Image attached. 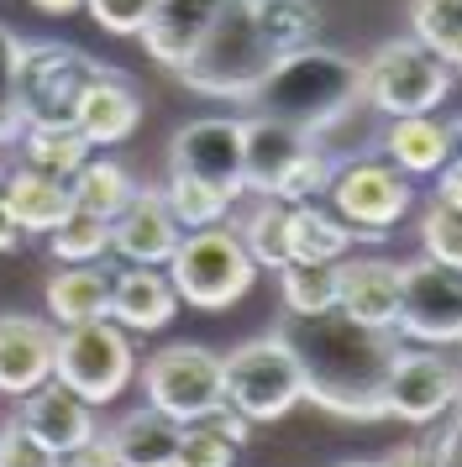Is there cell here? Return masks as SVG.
Returning a JSON list of instances; mask_svg holds the SVG:
<instances>
[{
  "instance_id": "1",
  "label": "cell",
  "mask_w": 462,
  "mask_h": 467,
  "mask_svg": "<svg viewBox=\"0 0 462 467\" xmlns=\"http://www.w3.org/2000/svg\"><path fill=\"white\" fill-rule=\"evenodd\" d=\"M278 337L289 341L305 373V400L341 420H389V373L399 362V337L362 326L347 310L320 316H284Z\"/></svg>"
},
{
  "instance_id": "2",
  "label": "cell",
  "mask_w": 462,
  "mask_h": 467,
  "mask_svg": "<svg viewBox=\"0 0 462 467\" xmlns=\"http://www.w3.org/2000/svg\"><path fill=\"white\" fill-rule=\"evenodd\" d=\"M247 106H257V116H273L284 127L305 131V137H320V131L341 127L352 106H362V64L310 43L278 58V68L263 79V89Z\"/></svg>"
},
{
  "instance_id": "3",
  "label": "cell",
  "mask_w": 462,
  "mask_h": 467,
  "mask_svg": "<svg viewBox=\"0 0 462 467\" xmlns=\"http://www.w3.org/2000/svg\"><path fill=\"white\" fill-rule=\"evenodd\" d=\"M278 47L268 43V32L257 26L247 0H231L226 16L205 32V43L194 47V58L179 68V79H184L194 95H205V100H252L263 79H268L273 68H278Z\"/></svg>"
},
{
  "instance_id": "4",
  "label": "cell",
  "mask_w": 462,
  "mask_h": 467,
  "mask_svg": "<svg viewBox=\"0 0 462 467\" xmlns=\"http://www.w3.org/2000/svg\"><path fill=\"white\" fill-rule=\"evenodd\" d=\"M168 278L179 289V305L215 316V310H231L257 284V263L242 247L236 226L221 221V226H205V232H184L179 253L168 263Z\"/></svg>"
},
{
  "instance_id": "5",
  "label": "cell",
  "mask_w": 462,
  "mask_h": 467,
  "mask_svg": "<svg viewBox=\"0 0 462 467\" xmlns=\"http://www.w3.org/2000/svg\"><path fill=\"white\" fill-rule=\"evenodd\" d=\"M457 74L441 64L420 37H389L373 47V58H362V106L394 116H436V106L452 95Z\"/></svg>"
},
{
  "instance_id": "6",
  "label": "cell",
  "mask_w": 462,
  "mask_h": 467,
  "mask_svg": "<svg viewBox=\"0 0 462 467\" xmlns=\"http://www.w3.org/2000/svg\"><path fill=\"white\" fill-rule=\"evenodd\" d=\"M100 68L84 47L74 43H26L16 68V106L26 127H74L89 85L100 79Z\"/></svg>"
},
{
  "instance_id": "7",
  "label": "cell",
  "mask_w": 462,
  "mask_h": 467,
  "mask_svg": "<svg viewBox=\"0 0 462 467\" xmlns=\"http://www.w3.org/2000/svg\"><path fill=\"white\" fill-rule=\"evenodd\" d=\"M299 400H305V373L278 331L226 352V404L236 415H247L252 425H268L284 420Z\"/></svg>"
},
{
  "instance_id": "8",
  "label": "cell",
  "mask_w": 462,
  "mask_h": 467,
  "mask_svg": "<svg viewBox=\"0 0 462 467\" xmlns=\"http://www.w3.org/2000/svg\"><path fill=\"white\" fill-rule=\"evenodd\" d=\"M53 379L74 389L89 404H110L126 394V383L137 379V347L131 331L116 326L110 316L84 320V326H63L58 331V368Z\"/></svg>"
},
{
  "instance_id": "9",
  "label": "cell",
  "mask_w": 462,
  "mask_h": 467,
  "mask_svg": "<svg viewBox=\"0 0 462 467\" xmlns=\"http://www.w3.org/2000/svg\"><path fill=\"white\" fill-rule=\"evenodd\" d=\"M142 394L152 410L173 415L179 425L210 420L215 410H226V358L200 341H173L147 358Z\"/></svg>"
},
{
  "instance_id": "10",
  "label": "cell",
  "mask_w": 462,
  "mask_h": 467,
  "mask_svg": "<svg viewBox=\"0 0 462 467\" xmlns=\"http://www.w3.org/2000/svg\"><path fill=\"white\" fill-rule=\"evenodd\" d=\"M326 200H331V211L341 215L362 242H383V236L410 215L415 184H410V173H399L389 158H341Z\"/></svg>"
},
{
  "instance_id": "11",
  "label": "cell",
  "mask_w": 462,
  "mask_h": 467,
  "mask_svg": "<svg viewBox=\"0 0 462 467\" xmlns=\"http://www.w3.org/2000/svg\"><path fill=\"white\" fill-rule=\"evenodd\" d=\"M399 337L420 347H462V268L420 253L399 263Z\"/></svg>"
},
{
  "instance_id": "12",
  "label": "cell",
  "mask_w": 462,
  "mask_h": 467,
  "mask_svg": "<svg viewBox=\"0 0 462 467\" xmlns=\"http://www.w3.org/2000/svg\"><path fill=\"white\" fill-rule=\"evenodd\" d=\"M168 173L205 179L231 200L247 194V121L242 116H200L173 131L168 142Z\"/></svg>"
},
{
  "instance_id": "13",
  "label": "cell",
  "mask_w": 462,
  "mask_h": 467,
  "mask_svg": "<svg viewBox=\"0 0 462 467\" xmlns=\"http://www.w3.org/2000/svg\"><path fill=\"white\" fill-rule=\"evenodd\" d=\"M462 400V368L452 358L431 352H399L389 373V420L404 425H436Z\"/></svg>"
},
{
  "instance_id": "14",
  "label": "cell",
  "mask_w": 462,
  "mask_h": 467,
  "mask_svg": "<svg viewBox=\"0 0 462 467\" xmlns=\"http://www.w3.org/2000/svg\"><path fill=\"white\" fill-rule=\"evenodd\" d=\"M11 420L26 431V436H37L53 457H68V451H79V446L100 441V425H95V404L79 400L74 389H63L58 379H47L42 389L32 394H21L16 400V415Z\"/></svg>"
},
{
  "instance_id": "15",
  "label": "cell",
  "mask_w": 462,
  "mask_h": 467,
  "mask_svg": "<svg viewBox=\"0 0 462 467\" xmlns=\"http://www.w3.org/2000/svg\"><path fill=\"white\" fill-rule=\"evenodd\" d=\"M184 242L179 215L168 211L163 190H137L116 221H110V253L121 263H142V268H168Z\"/></svg>"
},
{
  "instance_id": "16",
  "label": "cell",
  "mask_w": 462,
  "mask_h": 467,
  "mask_svg": "<svg viewBox=\"0 0 462 467\" xmlns=\"http://www.w3.org/2000/svg\"><path fill=\"white\" fill-rule=\"evenodd\" d=\"M226 5L231 0H158L147 26L137 32V43H142V53L152 64L179 74L194 58V47L205 43V32L226 16Z\"/></svg>"
},
{
  "instance_id": "17",
  "label": "cell",
  "mask_w": 462,
  "mask_h": 467,
  "mask_svg": "<svg viewBox=\"0 0 462 467\" xmlns=\"http://www.w3.org/2000/svg\"><path fill=\"white\" fill-rule=\"evenodd\" d=\"M58 368V326L37 316H0V394L21 400L53 379Z\"/></svg>"
},
{
  "instance_id": "18",
  "label": "cell",
  "mask_w": 462,
  "mask_h": 467,
  "mask_svg": "<svg viewBox=\"0 0 462 467\" xmlns=\"http://www.w3.org/2000/svg\"><path fill=\"white\" fill-rule=\"evenodd\" d=\"M173 316H179V289H173L168 268L126 263L121 274H110V320L126 326L131 337H152Z\"/></svg>"
},
{
  "instance_id": "19",
  "label": "cell",
  "mask_w": 462,
  "mask_h": 467,
  "mask_svg": "<svg viewBox=\"0 0 462 467\" xmlns=\"http://www.w3.org/2000/svg\"><path fill=\"white\" fill-rule=\"evenodd\" d=\"M0 194H5L11 215L21 221V232L47 236L74 215V184L32 169V163H11V169L0 173Z\"/></svg>"
},
{
  "instance_id": "20",
  "label": "cell",
  "mask_w": 462,
  "mask_h": 467,
  "mask_svg": "<svg viewBox=\"0 0 462 467\" xmlns=\"http://www.w3.org/2000/svg\"><path fill=\"white\" fill-rule=\"evenodd\" d=\"M74 127L84 131L89 148H116V142H126L131 131L142 127V95H137V85L126 74H116V68H100V79L89 85L79 116H74Z\"/></svg>"
},
{
  "instance_id": "21",
  "label": "cell",
  "mask_w": 462,
  "mask_h": 467,
  "mask_svg": "<svg viewBox=\"0 0 462 467\" xmlns=\"http://www.w3.org/2000/svg\"><path fill=\"white\" fill-rule=\"evenodd\" d=\"M336 310H347L362 326L394 331L399 326V263L341 257V299H336Z\"/></svg>"
},
{
  "instance_id": "22",
  "label": "cell",
  "mask_w": 462,
  "mask_h": 467,
  "mask_svg": "<svg viewBox=\"0 0 462 467\" xmlns=\"http://www.w3.org/2000/svg\"><path fill=\"white\" fill-rule=\"evenodd\" d=\"M179 436H184V425L173 420V415L142 404V410H126L100 441H105V451L116 457V467H173Z\"/></svg>"
},
{
  "instance_id": "23",
  "label": "cell",
  "mask_w": 462,
  "mask_h": 467,
  "mask_svg": "<svg viewBox=\"0 0 462 467\" xmlns=\"http://www.w3.org/2000/svg\"><path fill=\"white\" fill-rule=\"evenodd\" d=\"M310 142L315 137L284 127L273 116H247V194H278V184L289 179V169Z\"/></svg>"
},
{
  "instance_id": "24",
  "label": "cell",
  "mask_w": 462,
  "mask_h": 467,
  "mask_svg": "<svg viewBox=\"0 0 462 467\" xmlns=\"http://www.w3.org/2000/svg\"><path fill=\"white\" fill-rule=\"evenodd\" d=\"M47 316L53 326H84V320L110 316V274L100 263H58V274L47 278Z\"/></svg>"
},
{
  "instance_id": "25",
  "label": "cell",
  "mask_w": 462,
  "mask_h": 467,
  "mask_svg": "<svg viewBox=\"0 0 462 467\" xmlns=\"http://www.w3.org/2000/svg\"><path fill=\"white\" fill-rule=\"evenodd\" d=\"M383 158L410 179H431L452 158V127L436 116H394L383 131Z\"/></svg>"
},
{
  "instance_id": "26",
  "label": "cell",
  "mask_w": 462,
  "mask_h": 467,
  "mask_svg": "<svg viewBox=\"0 0 462 467\" xmlns=\"http://www.w3.org/2000/svg\"><path fill=\"white\" fill-rule=\"evenodd\" d=\"M357 232L336 211H326L320 200H305L289 211V253L294 263H341L352 257Z\"/></svg>"
},
{
  "instance_id": "27",
  "label": "cell",
  "mask_w": 462,
  "mask_h": 467,
  "mask_svg": "<svg viewBox=\"0 0 462 467\" xmlns=\"http://www.w3.org/2000/svg\"><path fill=\"white\" fill-rule=\"evenodd\" d=\"M289 211L294 205H284V200H273V194H257L242 215H231V226H236V236H242V247L252 253V263L257 268H289L294 253H289Z\"/></svg>"
},
{
  "instance_id": "28",
  "label": "cell",
  "mask_w": 462,
  "mask_h": 467,
  "mask_svg": "<svg viewBox=\"0 0 462 467\" xmlns=\"http://www.w3.org/2000/svg\"><path fill=\"white\" fill-rule=\"evenodd\" d=\"M68 184H74V205L89 211V215H105V221H116V215L131 205V194L142 190V184L131 179V169L116 163V158H89Z\"/></svg>"
},
{
  "instance_id": "29",
  "label": "cell",
  "mask_w": 462,
  "mask_h": 467,
  "mask_svg": "<svg viewBox=\"0 0 462 467\" xmlns=\"http://www.w3.org/2000/svg\"><path fill=\"white\" fill-rule=\"evenodd\" d=\"M16 148H21V163L53 173V179H74L95 158V148L84 142L79 127H26Z\"/></svg>"
},
{
  "instance_id": "30",
  "label": "cell",
  "mask_w": 462,
  "mask_h": 467,
  "mask_svg": "<svg viewBox=\"0 0 462 467\" xmlns=\"http://www.w3.org/2000/svg\"><path fill=\"white\" fill-rule=\"evenodd\" d=\"M278 299L284 316H320L341 299V263H289L278 268Z\"/></svg>"
},
{
  "instance_id": "31",
  "label": "cell",
  "mask_w": 462,
  "mask_h": 467,
  "mask_svg": "<svg viewBox=\"0 0 462 467\" xmlns=\"http://www.w3.org/2000/svg\"><path fill=\"white\" fill-rule=\"evenodd\" d=\"M257 26L268 32V43L289 58L299 47H310L320 37V5L315 0H247Z\"/></svg>"
},
{
  "instance_id": "32",
  "label": "cell",
  "mask_w": 462,
  "mask_h": 467,
  "mask_svg": "<svg viewBox=\"0 0 462 467\" xmlns=\"http://www.w3.org/2000/svg\"><path fill=\"white\" fill-rule=\"evenodd\" d=\"M410 37H420L462 79V0H410Z\"/></svg>"
},
{
  "instance_id": "33",
  "label": "cell",
  "mask_w": 462,
  "mask_h": 467,
  "mask_svg": "<svg viewBox=\"0 0 462 467\" xmlns=\"http://www.w3.org/2000/svg\"><path fill=\"white\" fill-rule=\"evenodd\" d=\"M168 211L179 215V226L184 232H205V226H221V221H231V200L226 190H215V184H205V179H189V173H168Z\"/></svg>"
},
{
  "instance_id": "34",
  "label": "cell",
  "mask_w": 462,
  "mask_h": 467,
  "mask_svg": "<svg viewBox=\"0 0 462 467\" xmlns=\"http://www.w3.org/2000/svg\"><path fill=\"white\" fill-rule=\"evenodd\" d=\"M47 253H53V263H100L110 253V221L74 205V215L58 232H47Z\"/></svg>"
},
{
  "instance_id": "35",
  "label": "cell",
  "mask_w": 462,
  "mask_h": 467,
  "mask_svg": "<svg viewBox=\"0 0 462 467\" xmlns=\"http://www.w3.org/2000/svg\"><path fill=\"white\" fill-rule=\"evenodd\" d=\"M420 253L431 257V263L462 268V205L431 200V205L420 211Z\"/></svg>"
},
{
  "instance_id": "36",
  "label": "cell",
  "mask_w": 462,
  "mask_h": 467,
  "mask_svg": "<svg viewBox=\"0 0 462 467\" xmlns=\"http://www.w3.org/2000/svg\"><path fill=\"white\" fill-rule=\"evenodd\" d=\"M336 179V158L320 142H310V148L299 152V163L289 169V179L278 184V194L273 200H284V205H305V200H320V194L331 190Z\"/></svg>"
},
{
  "instance_id": "37",
  "label": "cell",
  "mask_w": 462,
  "mask_h": 467,
  "mask_svg": "<svg viewBox=\"0 0 462 467\" xmlns=\"http://www.w3.org/2000/svg\"><path fill=\"white\" fill-rule=\"evenodd\" d=\"M21 37L11 26H0V148H16L26 121H21V106H16V68H21Z\"/></svg>"
},
{
  "instance_id": "38",
  "label": "cell",
  "mask_w": 462,
  "mask_h": 467,
  "mask_svg": "<svg viewBox=\"0 0 462 467\" xmlns=\"http://www.w3.org/2000/svg\"><path fill=\"white\" fill-rule=\"evenodd\" d=\"M231 457H236V441L221 436V425L215 420H189L184 436H179L173 467H231Z\"/></svg>"
},
{
  "instance_id": "39",
  "label": "cell",
  "mask_w": 462,
  "mask_h": 467,
  "mask_svg": "<svg viewBox=\"0 0 462 467\" xmlns=\"http://www.w3.org/2000/svg\"><path fill=\"white\" fill-rule=\"evenodd\" d=\"M152 5L158 0H84V11H89V22L110 32V37H137L152 16Z\"/></svg>"
},
{
  "instance_id": "40",
  "label": "cell",
  "mask_w": 462,
  "mask_h": 467,
  "mask_svg": "<svg viewBox=\"0 0 462 467\" xmlns=\"http://www.w3.org/2000/svg\"><path fill=\"white\" fill-rule=\"evenodd\" d=\"M0 467H58V457L37 436H26L16 420H5L0 425Z\"/></svg>"
},
{
  "instance_id": "41",
  "label": "cell",
  "mask_w": 462,
  "mask_h": 467,
  "mask_svg": "<svg viewBox=\"0 0 462 467\" xmlns=\"http://www.w3.org/2000/svg\"><path fill=\"white\" fill-rule=\"evenodd\" d=\"M431 451H436L441 467H462V400H457V410L446 415L441 436H431Z\"/></svg>"
},
{
  "instance_id": "42",
  "label": "cell",
  "mask_w": 462,
  "mask_h": 467,
  "mask_svg": "<svg viewBox=\"0 0 462 467\" xmlns=\"http://www.w3.org/2000/svg\"><path fill=\"white\" fill-rule=\"evenodd\" d=\"M431 200H441V205H462V158H446V163L431 173Z\"/></svg>"
},
{
  "instance_id": "43",
  "label": "cell",
  "mask_w": 462,
  "mask_h": 467,
  "mask_svg": "<svg viewBox=\"0 0 462 467\" xmlns=\"http://www.w3.org/2000/svg\"><path fill=\"white\" fill-rule=\"evenodd\" d=\"M378 467H441V462H436V451H431V441H404L389 457H378Z\"/></svg>"
},
{
  "instance_id": "44",
  "label": "cell",
  "mask_w": 462,
  "mask_h": 467,
  "mask_svg": "<svg viewBox=\"0 0 462 467\" xmlns=\"http://www.w3.org/2000/svg\"><path fill=\"white\" fill-rule=\"evenodd\" d=\"M58 467H116V457L105 451V441H89V446H79V451L58 457Z\"/></svg>"
},
{
  "instance_id": "45",
  "label": "cell",
  "mask_w": 462,
  "mask_h": 467,
  "mask_svg": "<svg viewBox=\"0 0 462 467\" xmlns=\"http://www.w3.org/2000/svg\"><path fill=\"white\" fill-rule=\"evenodd\" d=\"M21 236H26V232H21V221L11 215L5 194H0V253H16V247H21Z\"/></svg>"
},
{
  "instance_id": "46",
  "label": "cell",
  "mask_w": 462,
  "mask_h": 467,
  "mask_svg": "<svg viewBox=\"0 0 462 467\" xmlns=\"http://www.w3.org/2000/svg\"><path fill=\"white\" fill-rule=\"evenodd\" d=\"M42 16H74V11H84V0H32Z\"/></svg>"
},
{
  "instance_id": "47",
  "label": "cell",
  "mask_w": 462,
  "mask_h": 467,
  "mask_svg": "<svg viewBox=\"0 0 462 467\" xmlns=\"http://www.w3.org/2000/svg\"><path fill=\"white\" fill-rule=\"evenodd\" d=\"M446 127H452V158H462V116L457 121H446Z\"/></svg>"
},
{
  "instance_id": "48",
  "label": "cell",
  "mask_w": 462,
  "mask_h": 467,
  "mask_svg": "<svg viewBox=\"0 0 462 467\" xmlns=\"http://www.w3.org/2000/svg\"><path fill=\"white\" fill-rule=\"evenodd\" d=\"M341 467H378V462H341Z\"/></svg>"
}]
</instances>
